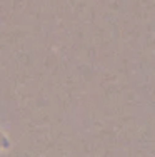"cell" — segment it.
<instances>
[{
	"instance_id": "6da1fadb",
	"label": "cell",
	"mask_w": 155,
	"mask_h": 157,
	"mask_svg": "<svg viewBox=\"0 0 155 157\" xmlns=\"http://www.w3.org/2000/svg\"><path fill=\"white\" fill-rule=\"evenodd\" d=\"M9 147H10V139H9V136H7L3 130H0V154H2V152H5Z\"/></svg>"
}]
</instances>
